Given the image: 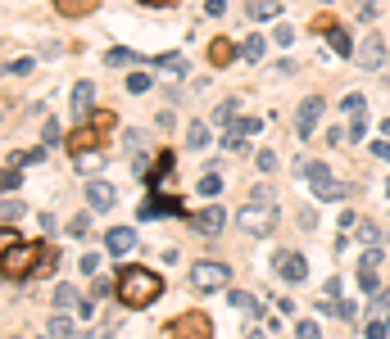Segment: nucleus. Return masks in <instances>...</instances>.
I'll use <instances>...</instances> for the list:
<instances>
[{"label": "nucleus", "instance_id": "f257e3e1", "mask_svg": "<svg viewBox=\"0 0 390 339\" xmlns=\"http://www.w3.org/2000/svg\"><path fill=\"white\" fill-rule=\"evenodd\" d=\"M113 289H118V298H123L127 308H150L159 294H164V280H159L150 267H123V271H118V285H113Z\"/></svg>", "mask_w": 390, "mask_h": 339}, {"label": "nucleus", "instance_id": "f03ea898", "mask_svg": "<svg viewBox=\"0 0 390 339\" xmlns=\"http://www.w3.org/2000/svg\"><path fill=\"white\" fill-rule=\"evenodd\" d=\"M50 263V249L46 245H14L5 249V280H27V271H32L36 263Z\"/></svg>", "mask_w": 390, "mask_h": 339}, {"label": "nucleus", "instance_id": "7ed1b4c3", "mask_svg": "<svg viewBox=\"0 0 390 339\" xmlns=\"http://www.w3.org/2000/svg\"><path fill=\"white\" fill-rule=\"evenodd\" d=\"M300 172H304V181H313V190H318L322 199H340L345 195V186L327 177V163H300Z\"/></svg>", "mask_w": 390, "mask_h": 339}, {"label": "nucleus", "instance_id": "20e7f679", "mask_svg": "<svg viewBox=\"0 0 390 339\" xmlns=\"http://www.w3.org/2000/svg\"><path fill=\"white\" fill-rule=\"evenodd\" d=\"M173 339H214V326L204 312H186L173 322Z\"/></svg>", "mask_w": 390, "mask_h": 339}, {"label": "nucleus", "instance_id": "39448f33", "mask_svg": "<svg viewBox=\"0 0 390 339\" xmlns=\"http://www.w3.org/2000/svg\"><path fill=\"white\" fill-rule=\"evenodd\" d=\"M272 222H277V212H272V208H241V212H236V226L250 231V236H268Z\"/></svg>", "mask_w": 390, "mask_h": 339}, {"label": "nucleus", "instance_id": "423d86ee", "mask_svg": "<svg viewBox=\"0 0 390 339\" xmlns=\"http://www.w3.org/2000/svg\"><path fill=\"white\" fill-rule=\"evenodd\" d=\"M227 276H232V271H227L223 263H195L191 267V285L195 289H223Z\"/></svg>", "mask_w": 390, "mask_h": 339}, {"label": "nucleus", "instance_id": "0eeeda50", "mask_svg": "<svg viewBox=\"0 0 390 339\" xmlns=\"http://www.w3.org/2000/svg\"><path fill=\"white\" fill-rule=\"evenodd\" d=\"M382 59H390V45L382 41V32H368L358 45V68H377Z\"/></svg>", "mask_w": 390, "mask_h": 339}, {"label": "nucleus", "instance_id": "6e6552de", "mask_svg": "<svg viewBox=\"0 0 390 339\" xmlns=\"http://www.w3.org/2000/svg\"><path fill=\"white\" fill-rule=\"evenodd\" d=\"M318 118H322V100H318V95H309V100L300 104V113H295V122H300V131L309 136L313 127H318Z\"/></svg>", "mask_w": 390, "mask_h": 339}, {"label": "nucleus", "instance_id": "1a4fd4ad", "mask_svg": "<svg viewBox=\"0 0 390 339\" xmlns=\"http://www.w3.org/2000/svg\"><path fill=\"white\" fill-rule=\"evenodd\" d=\"M277 271H281L286 280H295V285H300V280L309 276V263H304L300 254H277Z\"/></svg>", "mask_w": 390, "mask_h": 339}, {"label": "nucleus", "instance_id": "9d476101", "mask_svg": "<svg viewBox=\"0 0 390 339\" xmlns=\"http://www.w3.org/2000/svg\"><path fill=\"white\" fill-rule=\"evenodd\" d=\"M100 0H55V14L60 18H87Z\"/></svg>", "mask_w": 390, "mask_h": 339}, {"label": "nucleus", "instance_id": "9b49d317", "mask_svg": "<svg viewBox=\"0 0 390 339\" xmlns=\"http://www.w3.org/2000/svg\"><path fill=\"white\" fill-rule=\"evenodd\" d=\"M236 59V45L227 41V36H214V41H209V64H218V68H227Z\"/></svg>", "mask_w": 390, "mask_h": 339}, {"label": "nucleus", "instance_id": "f8f14e48", "mask_svg": "<svg viewBox=\"0 0 390 339\" xmlns=\"http://www.w3.org/2000/svg\"><path fill=\"white\" fill-rule=\"evenodd\" d=\"M91 100H96V86H91V82L73 86V113H78V118H87V113H91Z\"/></svg>", "mask_w": 390, "mask_h": 339}, {"label": "nucleus", "instance_id": "ddd939ff", "mask_svg": "<svg viewBox=\"0 0 390 339\" xmlns=\"http://www.w3.org/2000/svg\"><path fill=\"white\" fill-rule=\"evenodd\" d=\"M96 140H100V136H96V127H82V131H73L69 136V150H73V159H78V154H96Z\"/></svg>", "mask_w": 390, "mask_h": 339}, {"label": "nucleus", "instance_id": "4468645a", "mask_svg": "<svg viewBox=\"0 0 390 339\" xmlns=\"http://www.w3.org/2000/svg\"><path fill=\"white\" fill-rule=\"evenodd\" d=\"M87 199L96 203V208H109V203L118 199V190H113L109 181H91V186H87Z\"/></svg>", "mask_w": 390, "mask_h": 339}, {"label": "nucleus", "instance_id": "2eb2a0df", "mask_svg": "<svg viewBox=\"0 0 390 339\" xmlns=\"http://www.w3.org/2000/svg\"><path fill=\"white\" fill-rule=\"evenodd\" d=\"M223 222H227V212H223V208H204V212L195 217V226L204 231V236H218V231H223Z\"/></svg>", "mask_w": 390, "mask_h": 339}, {"label": "nucleus", "instance_id": "dca6fc26", "mask_svg": "<svg viewBox=\"0 0 390 339\" xmlns=\"http://www.w3.org/2000/svg\"><path fill=\"white\" fill-rule=\"evenodd\" d=\"M132 245H137V236H132L127 226H113L109 231V254H127Z\"/></svg>", "mask_w": 390, "mask_h": 339}, {"label": "nucleus", "instance_id": "f3484780", "mask_svg": "<svg viewBox=\"0 0 390 339\" xmlns=\"http://www.w3.org/2000/svg\"><path fill=\"white\" fill-rule=\"evenodd\" d=\"M159 73H168V77H182L186 73V55H159Z\"/></svg>", "mask_w": 390, "mask_h": 339}, {"label": "nucleus", "instance_id": "a211bd4d", "mask_svg": "<svg viewBox=\"0 0 390 339\" xmlns=\"http://www.w3.org/2000/svg\"><path fill=\"white\" fill-rule=\"evenodd\" d=\"M241 55H245V64H259V59H263V36H259V32H254V36H245Z\"/></svg>", "mask_w": 390, "mask_h": 339}, {"label": "nucleus", "instance_id": "6ab92c4d", "mask_svg": "<svg viewBox=\"0 0 390 339\" xmlns=\"http://www.w3.org/2000/svg\"><path fill=\"white\" fill-rule=\"evenodd\" d=\"M186 145H191V150H204V145H209V127H204V122H191V127H186Z\"/></svg>", "mask_w": 390, "mask_h": 339}, {"label": "nucleus", "instance_id": "aec40b11", "mask_svg": "<svg viewBox=\"0 0 390 339\" xmlns=\"http://www.w3.org/2000/svg\"><path fill=\"white\" fill-rule=\"evenodd\" d=\"M327 41H331V50H336L340 59H345V55H354V41H349V32H340V27H336V32L327 36Z\"/></svg>", "mask_w": 390, "mask_h": 339}, {"label": "nucleus", "instance_id": "412c9836", "mask_svg": "<svg viewBox=\"0 0 390 339\" xmlns=\"http://www.w3.org/2000/svg\"><path fill=\"white\" fill-rule=\"evenodd\" d=\"M340 109H345V113H349V118H354V122H358V118H363V95H358V91H349V95H345V100H340Z\"/></svg>", "mask_w": 390, "mask_h": 339}, {"label": "nucleus", "instance_id": "4be33fe9", "mask_svg": "<svg viewBox=\"0 0 390 339\" xmlns=\"http://www.w3.org/2000/svg\"><path fill=\"white\" fill-rule=\"evenodd\" d=\"M336 18H331V14H318V18H313V23H309V32H318V36H331V32H336Z\"/></svg>", "mask_w": 390, "mask_h": 339}, {"label": "nucleus", "instance_id": "5701e85b", "mask_svg": "<svg viewBox=\"0 0 390 339\" xmlns=\"http://www.w3.org/2000/svg\"><path fill=\"white\" fill-rule=\"evenodd\" d=\"M91 127H96V131H113V127H118V118H113L109 109H96V113H91Z\"/></svg>", "mask_w": 390, "mask_h": 339}, {"label": "nucleus", "instance_id": "b1692460", "mask_svg": "<svg viewBox=\"0 0 390 339\" xmlns=\"http://www.w3.org/2000/svg\"><path fill=\"white\" fill-rule=\"evenodd\" d=\"M32 68H36V59H27V55H23V59H9V64H5V73H9V77H27Z\"/></svg>", "mask_w": 390, "mask_h": 339}, {"label": "nucleus", "instance_id": "393cba45", "mask_svg": "<svg viewBox=\"0 0 390 339\" xmlns=\"http://www.w3.org/2000/svg\"><path fill=\"white\" fill-rule=\"evenodd\" d=\"M277 9H281L277 0H250V14H254V18H272Z\"/></svg>", "mask_w": 390, "mask_h": 339}, {"label": "nucleus", "instance_id": "a878e982", "mask_svg": "<svg viewBox=\"0 0 390 339\" xmlns=\"http://www.w3.org/2000/svg\"><path fill=\"white\" fill-rule=\"evenodd\" d=\"M232 308H236V312H245V317H254V312H259V303H254L250 294H232Z\"/></svg>", "mask_w": 390, "mask_h": 339}, {"label": "nucleus", "instance_id": "bb28decb", "mask_svg": "<svg viewBox=\"0 0 390 339\" xmlns=\"http://www.w3.org/2000/svg\"><path fill=\"white\" fill-rule=\"evenodd\" d=\"M254 131H259V118H241L232 127V136H241V140H245V136H254Z\"/></svg>", "mask_w": 390, "mask_h": 339}, {"label": "nucleus", "instance_id": "cd10ccee", "mask_svg": "<svg viewBox=\"0 0 390 339\" xmlns=\"http://www.w3.org/2000/svg\"><path fill=\"white\" fill-rule=\"evenodd\" d=\"M127 91H132V95L150 91V77H146V73H132V77H127Z\"/></svg>", "mask_w": 390, "mask_h": 339}, {"label": "nucleus", "instance_id": "c85d7f7f", "mask_svg": "<svg viewBox=\"0 0 390 339\" xmlns=\"http://www.w3.org/2000/svg\"><path fill=\"white\" fill-rule=\"evenodd\" d=\"M214 118H218V122H232V118H236V100H223V104L214 109Z\"/></svg>", "mask_w": 390, "mask_h": 339}, {"label": "nucleus", "instance_id": "c756f323", "mask_svg": "<svg viewBox=\"0 0 390 339\" xmlns=\"http://www.w3.org/2000/svg\"><path fill=\"white\" fill-rule=\"evenodd\" d=\"M41 140H46V145H60V140H64V131H60V122H55V118H50V122H46V131H41Z\"/></svg>", "mask_w": 390, "mask_h": 339}, {"label": "nucleus", "instance_id": "7c9ffc66", "mask_svg": "<svg viewBox=\"0 0 390 339\" xmlns=\"http://www.w3.org/2000/svg\"><path fill=\"white\" fill-rule=\"evenodd\" d=\"M109 64L113 68H127V64H137V55H132V50H109Z\"/></svg>", "mask_w": 390, "mask_h": 339}, {"label": "nucleus", "instance_id": "2f4dec72", "mask_svg": "<svg viewBox=\"0 0 390 339\" xmlns=\"http://www.w3.org/2000/svg\"><path fill=\"white\" fill-rule=\"evenodd\" d=\"M349 5H354L358 18H372V14H377V0H349Z\"/></svg>", "mask_w": 390, "mask_h": 339}, {"label": "nucleus", "instance_id": "473e14b6", "mask_svg": "<svg viewBox=\"0 0 390 339\" xmlns=\"http://www.w3.org/2000/svg\"><path fill=\"white\" fill-rule=\"evenodd\" d=\"M254 163H259L263 172H272V168H277V154H272V150H259V154H254Z\"/></svg>", "mask_w": 390, "mask_h": 339}, {"label": "nucleus", "instance_id": "72a5a7b5", "mask_svg": "<svg viewBox=\"0 0 390 339\" xmlns=\"http://www.w3.org/2000/svg\"><path fill=\"white\" fill-rule=\"evenodd\" d=\"M218 190H223V177H204L200 181V195H218Z\"/></svg>", "mask_w": 390, "mask_h": 339}, {"label": "nucleus", "instance_id": "f704fd0d", "mask_svg": "<svg viewBox=\"0 0 390 339\" xmlns=\"http://www.w3.org/2000/svg\"><path fill=\"white\" fill-rule=\"evenodd\" d=\"M78 168L82 172H96L100 168V154H78Z\"/></svg>", "mask_w": 390, "mask_h": 339}, {"label": "nucleus", "instance_id": "c9c22d12", "mask_svg": "<svg viewBox=\"0 0 390 339\" xmlns=\"http://www.w3.org/2000/svg\"><path fill=\"white\" fill-rule=\"evenodd\" d=\"M73 331V326H69V317H55V322H50V335L55 339H60V335H69Z\"/></svg>", "mask_w": 390, "mask_h": 339}, {"label": "nucleus", "instance_id": "e433bc0d", "mask_svg": "<svg viewBox=\"0 0 390 339\" xmlns=\"http://www.w3.org/2000/svg\"><path fill=\"white\" fill-rule=\"evenodd\" d=\"M272 36H277L281 45H291V41H295V27H286V23H281V27H272Z\"/></svg>", "mask_w": 390, "mask_h": 339}, {"label": "nucleus", "instance_id": "4c0bfd02", "mask_svg": "<svg viewBox=\"0 0 390 339\" xmlns=\"http://www.w3.org/2000/svg\"><path fill=\"white\" fill-rule=\"evenodd\" d=\"M372 154H377V159H390V140H377V145H372Z\"/></svg>", "mask_w": 390, "mask_h": 339}, {"label": "nucleus", "instance_id": "58836bf2", "mask_svg": "<svg viewBox=\"0 0 390 339\" xmlns=\"http://www.w3.org/2000/svg\"><path fill=\"white\" fill-rule=\"evenodd\" d=\"M300 339H318V326H313V322H304V326H300Z\"/></svg>", "mask_w": 390, "mask_h": 339}, {"label": "nucleus", "instance_id": "ea45409f", "mask_svg": "<svg viewBox=\"0 0 390 339\" xmlns=\"http://www.w3.org/2000/svg\"><path fill=\"white\" fill-rule=\"evenodd\" d=\"M141 5H150V9H173L177 0H141Z\"/></svg>", "mask_w": 390, "mask_h": 339}, {"label": "nucleus", "instance_id": "a19ab883", "mask_svg": "<svg viewBox=\"0 0 390 339\" xmlns=\"http://www.w3.org/2000/svg\"><path fill=\"white\" fill-rule=\"evenodd\" d=\"M204 9H209V14H214V18H218V14H223V9H227V0H209V5H204Z\"/></svg>", "mask_w": 390, "mask_h": 339}, {"label": "nucleus", "instance_id": "79ce46f5", "mask_svg": "<svg viewBox=\"0 0 390 339\" xmlns=\"http://www.w3.org/2000/svg\"><path fill=\"white\" fill-rule=\"evenodd\" d=\"M245 339H263V335H254V331H250V335H245Z\"/></svg>", "mask_w": 390, "mask_h": 339}, {"label": "nucleus", "instance_id": "37998d69", "mask_svg": "<svg viewBox=\"0 0 390 339\" xmlns=\"http://www.w3.org/2000/svg\"><path fill=\"white\" fill-rule=\"evenodd\" d=\"M386 190H390V181H386Z\"/></svg>", "mask_w": 390, "mask_h": 339}]
</instances>
